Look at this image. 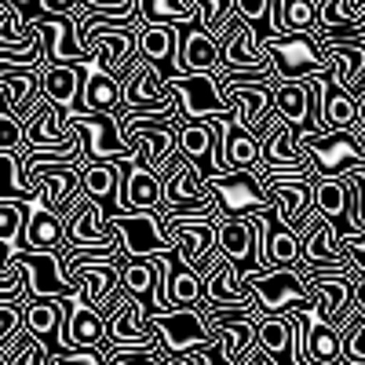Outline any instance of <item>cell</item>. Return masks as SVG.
I'll return each mask as SVG.
<instances>
[{"label":"cell","instance_id":"cell-1","mask_svg":"<svg viewBox=\"0 0 365 365\" xmlns=\"http://www.w3.org/2000/svg\"><path fill=\"white\" fill-rule=\"evenodd\" d=\"M241 278L252 289L263 314L311 311L314 307V292L303 285L296 267H249V270H241Z\"/></svg>","mask_w":365,"mask_h":365},{"label":"cell","instance_id":"cell-2","mask_svg":"<svg viewBox=\"0 0 365 365\" xmlns=\"http://www.w3.org/2000/svg\"><path fill=\"white\" fill-rule=\"evenodd\" d=\"M296 143L307 150L314 175H347L365 172V143L351 128H322V132H296Z\"/></svg>","mask_w":365,"mask_h":365},{"label":"cell","instance_id":"cell-3","mask_svg":"<svg viewBox=\"0 0 365 365\" xmlns=\"http://www.w3.org/2000/svg\"><path fill=\"white\" fill-rule=\"evenodd\" d=\"M161 84L175 96L179 117L182 120H201L208 113H234V103L223 96L216 70H179V73H165Z\"/></svg>","mask_w":365,"mask_h":365},{"label":"cell","instance_id":"cell-4","mask_svg":"<svg viewBox=\"0 0 365 365\" xmlns=\"http://www.w3.org/2000/svg\"><path fill=\"white\" fill-rule=\"evenodd\" d=\"M259 48L274 63V81H303L307 73L332 70L314 34H267L259 37Z\"/></svg>","mask_w":365,"mask_h":365},{"label":"cell","instance_id":"cell-5","mask_svg":"<svg viewBox=\"0 0 365 365\" xmlns=\"http://www.w3.org/2000/svg\"><path fill=\"white\" fill-rule=\"evenodd\" d=\"M205 168L179 150L161 172V212H220L212 194L205 190Z\"/></svg>","mask_w":365,"mask_h":365},{"label":"cell","instance_id":"cell-6","mask_svg":"<svg viewBox=\"0 0 365 365\" xmlns=\"http://www.w3.org/2000/svg\"><path fill=\"white\" fill-rule=\"evenodd\" d=\"M146 318H150V325L158 329V340L165 347V361L179 358L182 351H190V347H216L220 344L216 329L205 322L197 303H190V307H172V311H154Z\"/></svg>","mask_w":365,"mask_h":365},{"label":"cell","instance_id":"cell-7","mask_svg":"<svg viewBox=\"0 0 365 365\" xmlns=\"http://www.w3.org/2000/svg\"><path fill=\"white\" fill-rule=\"evenodd\" d=\"M205 190L216 201L220 216H249L256 208H274V197L263 190V179L256 168H230V172H208Z\"/></svg>","mask_w":365,"mask_h":365},{"label":"cell","instance_id":"cell-8","mask_svg":"<svg viewBox=\"0 0 365 365\" xmlns=\"http://www.w3.org/2000/svg\"><path fill=\"white\" fill-rule=\"evenodd\" d=\"M106 223L120 234V252L128 259L175 249V241L161 230V208H120L113 216H106Z\"/></svg>","mask_w":365,"mask_h":365},{"label":"cell","instance_id":"cell-9","mask_svg":"<svg viewBox=\"0 0 365 365\" xmlns=\"http://www.w3.org/2000/svg\"><path fill=\"white\" fill-rule=\"evenodd\" d=\"M103 347H154V351H165L161 340H158V329L150 325V318H146V307L125 285H120L117 307L106 314Z\"/></svg>","mask_w":365,"mask_h":365},{"label":"cell","instance_id":"cell-10","mask_svg":"<svg viewBox=\"0 0 365 365\" xmlns=\"http://www.w3.org/2000/svg\"><path fill=\"white\" fill-rule=\"evenodd\" d=\"M263 190L274 197V216L296 234H303L311 227V220L318 216L311 175H270V179H263Z\"/></svg>","mask_w":365,"mask_h":365},{"label":"cell","instance_id":"cell-11","mask_svg":"<svg viewBox=\"0 0 365 365\" xmlns=\"http://www.w3.org/2000/svg\"><path fill=\"white\" fill-rule=\"evenodd\" d=\"M66 125H73L81 132L91 161H113V158H132L135 154V143H128L125 135H120L117 113H81V110H70Z\"/></svg>","mask_w":365,"mask_h":365},{"label":"cell","instance_id":"cell-12","mask_svg":"<svg viewBox=\"0 0 365 365\" xmlns=\"http://www.w3.org/2000/svg\"><path fill=\"white\" fill-rule=\"evenodd\" d=\"M66 245V241H63ZM63 245L55 249H19L11 259L26 274V296H63L73 289V282L63 270Z\"/></svg>","mask_w":365,"mask_h":365},{"label":"cell","instance_id":"cell-13","mask_svg":"<svg viewBox=\"0 0 365 365\" xmlns=\"http://www.w3.org/2000/svg\"><path fill=\"white\" fill-rule=\"evenodd\" d=\"M161 230L175 241V256H179V263H187L190 270L205 274L208 267H216V263H220V249H216V223H212V220L165 223Z\"/></svg>","mask_w":365,"mask_h":365},{"label":"cell","instance_id":"cell-14","mask_svg":"<svg viewBox=\"0 0 365 365\" xmlns=\"http://www.w3.org/2000/svg\"><path fill=\"white\" fill-rule=\"evenodd\" d=\"M216 41H220V66L223 70H274L270 55L259 48V34L249 22H241L237 15H230L227 29Z\"/></svg>","mask_w":365,"mask_h":365},{"label":"cell","instance_id":"cell-15","mask_svg":"<svg viewBox=\"0 0 365 365\" xmlns=\"http://www.w3.org/2000/svg\"><path fill=\"white\" fill-rule=\"evenodd\" d=\"M63 223H66V245H103V241L117 237V230L106 223L103 201L88 194H77L63 208Z\"/></svg>","mask_w":365,"mask_h":365},{"label":"cell","instance_id":"cell-16","mask_svg":"<svg viewBox=\"0 0 365 365\" xmlns=\"http://www.w3.org/2000/svg\"><path fill=\"white\" fill-rule=\"evenodd\" d=\"M205 299L212 303V307H234V311H252V314H263L259 303L252 296V289L245 285V278H241V270L220 252V263L208 267L205 274Z\"/></svg>","mask_w":365,"mask_h":365},{"label":"cell","instance_id":"cell-17","mask_svg":"<svg viewBox=\"0 0 365 365\" xmlns=\"http://www.w3.org/2000/svg\"><path fill=\"white\" fill-rule=\"evenodd\" d=\"M299 267H329V270H354L351 259L340 249L336 223L325 220L322 212L311 220V227L299 234Z\"/></svg>","mask_w":365,"mask_h":365},{"label":"cell","instance_id":"cell-18","mask_svg":"<svg viewBox=\"0 0 365 365\" xmlns=\"http://www.w3.org/2000/svg\"><path fill=\"white\" fill-rule=\"evenodd\" d=\"M318 48L332 66V81L358 96L365 84V37H318Z\"/></svg>","mask_w":365,"mask_h":365},{"label":"cell","instance_id":"cell-19","mask_svg":"<svg viewBox=\"0 0 365 365\" xmlns=\"http://www.w3.org/2000/svg\"><path fill=\"white\" fill-rule=\"evenodd\" d=\"M88 48H91V55H96L117 81H125L139 66V58H143L139 55V44H135V34H132L128 26L99 29V34L88 37Z\"/></svg>","mask_w":365,"mask_h":365},{"label":"cell","instance_id":"cell-20","mask_svg":"<svg viewBox=\"0 0 365 365\" xmlns=\"http://www.w3.org/2000/svg\"><path fill=\"white\" fill-rule=\"evenodd\" d=\"M34 26L44 37V58L48 63H84V58H91V51L77 37V15L73 11L41 15V19H34Z\"/></svg>","mask_w":365,"mask_h":365},{"label":"cell","instance_id":"cell-21","mask_svg":"<svg viewBox=\"0 0 365 365\" xmlns=\"http://www.w3.org/2000/svg\"><path fill=\"white\" fill-rule=\"evenodd\" d=\"M120 99H125V81H117L96 55L84 66V81H81V96H77V110L81 113H117Z\"/></svg>","mask_w":365,"mask_h":365},{"label":"cell","instance_id":"cell-22","mask_svg":"<svg viewBox=\"0 0 365 365\" xmlns=\"http://www.w3.org/2000/svg\"><path fill=\"white\" fill-rule=\"evenodd\" d=\"M120 208H161V172H154L143 161H132V158L120 161L117 212Z\"/></svg>","mask_w":365,"mask_h":365},{"label":"cell","instance_id":"cell-23","mask_svg":"<svg viewBox=\"0 0 365 365\" xmlns=\"http://www.w3.org/2000/svg\"><path fill=\"white\" fill-rule=\"evenodd\" d=\"M66 241V223L63 212H55L44 197H34L26 208L22 234H19V249H55Z\"/></svg>","mask_w":365,"mask_h":365},{"label":"cell","instance_id":"cell-24","mask_svg":"<svg viewBox=\"0 0 365 365\" xmlns=\"http://www.w3.org/2000/svg\"><path fill=\"white\" fill-rule=\"evenodd\" d=\"M22 179L34 182V187L41 190V197L55 212H63L81 194V168H73V165H37V168L22 172Z\"/></svg>","mask_w":365,"mask_h":365},{"label":"cell","instance_id":"cell-25","mask_svg":"<svg viewBox=\"0 0 365 365\" xmlns=\"http://www.w3.org/2000/svg\"><path fill=\"white\" fill-rule=\"evenodd\" d=\"M175 63L179 70H216L220 66V41L201 29L197 22H182L179 26V37H175Z\"/></svg>","mask_w":365,"mask_h":365},{"label":"cell","instance_id":"cell-26","mask_svg":"<svg viewBox=\"0 0 365 365\" xmlns=\"http://www.w3.org/2000/svg\"><path fill=\"white\" fill-rule=\"evenodd\" d=\"M216 249L237 270L259 267L256 263V230H252L249 216H220L216 220Z\"/></svg>","mask_w":365,"mask_h":365},{"label":"cell","instance_id":"cell-27","mask_svg":"<svg viewBox=\"0 0 365 365\" xmlns=\"http://www.w3.org/2000/svg\"><path fill=\"white\" fill-rule=\"evenodd\" d=\"M84 63H44L37 70V84H41V96L48 103H58L66 110H77V96H81V81H84Z\"/></svg>","mask_w":365,"mask_h":365},{"label":"cell","instance_id":"cell-28","mask_svg":"<svg viewBox=\"0 0 365 365\" xmlns=\"http://www.w3.org/2000/svg\"><path fill=\"white\" fill-rule=\"evenodd\" d=\"M175 37H179V26L175 22H143V29L135 34L139 55L154 66H168V73H179L175 63Z\"/></svg>","mask_w":365,"mask_h":365},{"label":"cell","instance_id":"cell-29","mask_svg":"<svg viewBox=\"0 0 365 365\" xmlns=\"http://www.w3.org/2000/svg\"><path fill=\"white\" fill-rule=\"evenodd\" d=\"M117 182H120V161H88L81 168V194L103 201L106 216L117 212Z\"/></svg>","mask_w":365,"mask_h":365},{"label":"cell","instance_id":"cell-30","mask_svg":"<svg viewBox=\"0 0 365 365\" xmlns=\"http://www.w3.org/2000/svg\"><path fill=\"white\" fill-rule=\"evenodd\" d=\"M344 351V332L340 325L325 322L314 307L307 311V361L311 365H329V361H340Z\"/></svg>","mask_w":365,"mask_h":365},{"label":"cell","instance_id":"cell-31","mask_svg":"<svg viewBox=\"0 0 365 365\" xmlns=\"http://www.w3.org/2000/svg\"><path fill=\"white\" fill-rule=\"evenodd\" d=\"M274 113L296 132H307V110H311V88L307 81H274Z\"/></svg>","mask_w":365,"mask_h":365},{"label":"cell","instance_id":"cell-32","mask_svg":"<svg viewBox=\"0 0 365 365\" xmlns=\"http://www.w3.org/2000/svg\"><path fill=\"white\" fill-rule=\"evenodd\" d=\"M256 347H263L270 354V361L292 365V325H289L285 311L256 318Z\"/></svg>","mask_w":365,"mask_h":365},{"label":"cell","instance_id":"cell-33","mask_svg":"<svg viewBox=\"0 0 365 365\" xmlns=\"http://www.w3.org/2000/svg\"><path fill=\"white\" fill-rule=\"evenodd\" d=\"M165 296L175 303V307H190L205 296V278L197 270H190L187 263H179V256H172L168 274H165Z\"/></svg>","mask_w":365,"mask_h":365},{"label":"cell","instance_id":"cell-34","mask_svg":"<svg viewBox=\"0 0 365 365\" xmlns=\"http://www.w3.org/2000/svg\"><path fill=\"white\" fill-rule=\"evenodd\" d=\"M358 120V103L347 88H340L332 81V73L325 77V99H322V125L325 128H351Z\"/></svg>","mask_w":365,"mask_h":365},{"label":"cell","instance_id":"cell-35","mask_svg":"<svg viewBox=\"0 0 365 365\" xmlns=\"http://www.w3.org/2000/svg\"><path fill=\"white\" fill-rule=\"evenodd\" d=\"M263 267H299V234L289 230L274 212H270V234H267Z\"/></svg>","mask_w":365,"mask_h":365},{"label":"cell","instance_id":"cell-36","mask_svg":"<svg viewBox=\"0 0 365 365\" xmlns=\"http://www.w3.org/2000/svg\"><path fill=\"white\" fill-rule=\"evenodd\" d=\"M55 325H58L55 296H22V329L37 332V336H51Z\"/></svg>","mask_w":365,"mask_h":365},{"label":"cell","instance_id":"cell-37","mask_svg":"<svg viewBox=\"0 0 365 365\" xmlns=\"http://www.w3.org/2000/svg\"><path fill=\"white\" fill-rule=\"evenodd\" d=\"M347 205V182L344 175H314V208L322 212L325 220L340 223Z\"/></svg>","mask_w":365,"mask_h":365},{"label":"cell","instance_id":"cell-38","mask_svg":"<svg viewBox=\"0 0 365 365\" xmlns=\"http://www.w3.org/2000/svg\"><path fill=\"white\" fill-rule=\"evenodd\" d=\"M34 201L41 197V190L34 182L22 179V168H19V154H4L0 150V201Z\"/></svg>","mask_w":365,"mask_h":365},{"label":"cell","instance_id":"cell-39","mask_svg":"<svg viewBox=\"0 0 365 365\" xmlns=\"http://www.w3.org/2000/svg\"><path fill=\"white\" fill-rule=\"evenodd\" d=\"M175 135H179V154L182 158H190L197 165L208 161V154H212V128H208L205 117L201 120H179Z\"/></svg>","mask_w":365,"mask_h":365},{"label":"cell","instance_id":"cell-40","mask_svg":"<svg viewBox=\"0 0 365 365\" xmlns=\"http://www.w3.org/2000/svg\"><path fill=\"white\" fill-rule=\"evenodd\" d=\"M318 26V0H282L278 29L282 34H314Z\"/></svg>","mask_w":365,"mask_h":365},{"label":"cell","instance_id":"cell-41","mask_svg":"<svg viewBox=\"0 0 365 365\" xmlns=\"http://www.w3.org/2000/svg\"><path fill=\"white\" fill-rule=\"evenodd\" d=\"M227 165L230 168H256L259 165V139L245 128H237L234 117L227 128Z\"/></svg>","mask_w":365,"mask_h":365},{"label":"cell","instance_id":"cell-42","mask_svg":"<svg viewBox=\"0 0 365 365\" xmlns=\"http://www.w3.org/2000/svg\"><path fill=\"white\" fill-rule=\"evenodd\" d=\"M139 4V22H194V8L190 4H172V0H135Z\"/></svg>","mask_w":365,"mask_h":365},{"label":"cell","instance_id":"cell-43","mask_svg":"<svg viewBox=\"0 0 365 365\" xmlns=\"http://www.w3.org/2000/svg\"><path fill=\"white\" fill-rule=\"evenodd\" d=\"M48 354L51 351L44 347V336L22 329L19 336H15V344H11V351H8V361L4 365H48Z\"/></svg>","mask_w":365,"mask_h":365},{"label":"cell","instance_id":"cell-44","mask_svg":"<svg viewBox=\"0 0 365 365\" xmlns=\"http://www.w3.org/2000/svg\"><path fill=\"white\" fill-rule=\"evenodd\" d=\"M29 201H0V245H8L11 252H19V234H22V220H26Z\"/></svg>","mask_w":365,"mask_h":365},{"label":"cell","instance_id":"cell-45","mask_svg":"<svg viewBox=\"0 0 365 365\" xmlns=\"http://www.w3.org/2000/svg\"><path fill=\"white\" fill-rule=\"evenodd\" d=\"M344 332V351H340V361H365V314L351 311V318L340 325Z\"/></svg>","mask_w":365,"mask_h":365},{"label":"cell","instance_id":"cell-46","mask_svg":"<svg viewBox=\"0 0 365 365\" xmlns=\"http://www.w3.org/2000/svg\"><path fill=\"white\" fill-rule=\"evenodd\" d=\"M0 296H11V299L26 296V274L11 259V249L8 245H0Z\"/></svg>","mask_w":365,"mask_h":365},{"label":"cell","instance_id":"cell-47","mask_svg":"<svg viewBox=\"0 0 365 365\" xmlns=\"http://www.w3.org/2000/svg\"><path fill=\"white\" fill-rule=\"evenodd\" d=\"M26 146V128H22V120L0 106V150L4 154H19V150Z\"/></svg>","mask_w":365,"mask_h":365},{"label":"cell","instance_id":"cell-48","mask_svg":"<svg viewBox=\"0 0 365 365\" xmlns=\"http://www.w3.org/2000/svg\"><path fill=\"white\" fill-rule=\"evenodd\" d=\"M48 365H103V347H55Z\"/></svg>","mask_w":365,"mask_h":365},{"label":"cell","instance_id":"cell-49","mask_svg":"<svg viewBox=\"0 0 365 365\" xmlns=\"http://www.w3.org/2000/svg\"><path fill=\"white\" fill-rule=\"evenodd\" d=\"M234 15L241 22H249L256 34H267V15H270V0H234Z\"/></svg>","mask_w":365,"mask_h":365},{"label":"cell","instance_id":"cell-50","mask_svg":"<svg viewBox=\"0 0 365 365\" xmlns=\"http://www.w3.org/2000/svg\"><path fill=\"white\" fill-rule=\"evenodd\" d=\"M340 249L351 259V267L358 274H365V230L361 234H340Z\"/></svg>","mask_w":365,"mask_h":365},{"label":"cell","instance_id":"cell-51","mask_svg":"<svg viewBox=\"0 0 365 365\" xmlns=\"http://www.w3.org/2000/svg\"><path fill=\"white\" fill-rule=\"evenodd\" d=\"M81 0H37L41 15H63V11H73Z\"/></svg>","mask_w":365,"mask_h":365},{"label":"cell","instance_id":"cell-52","mask_svg":"<svg viewBox=\"0 0 365 365\" xmlns=\"http://www.w3.org/2000/svg\"><path fill=\"white\" fill-rule=\"evenodd\" d=\"M351 307L358 314H365V274H354V285H351Z\"/></svg>","mask_w":365,"mask_h":365},{"label":"cell","instance_id":"cell-53","mask_svg":"<svg viewBox=\"0 0 365 365\" xmlns=\"http://www.w3.org/2000/svg\"><path fill=\"white\" fill-rule=\"evenodd\" d=\"M354 103H358V125H365V84H361V91L354 96Z\"/></svg>","mask_w":365,"mask_h":365},{"label":"cell","instance_id":"cell-54","mask_svg":"<svg viewBox=\"0 0 365 365\" xmlns=\"http://www.w3.org/2000/svg\"><path fill=\"white\" fill-rule=\"evenodd\" d=\"M11 4H15V8L22 11V8H29V4H37V0H11Z\"/></svg>","mask_w":365,"mask_h":365},{"label":"cell","instance_id":"cell-55","mask_svg":"<svg viewBox=\"0 0 365 365\" xmlns=\"http://www.w3.org/2000/svg\"><path fill=\"white\" fill-rule=\"evenodd\" d=\"M361 22H365V0H361Z\"/></svg>","mask_w":365,"mask_h":365}]
</instances>
